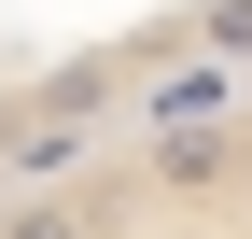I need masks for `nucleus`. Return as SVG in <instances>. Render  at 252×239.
<instances>
[{
    "mask_svg": "<svg viewBox=\"0 0 252 239\" xmlns=\"http://www.w3.org/2000/svg\"><path fill=\"white\" fill-rule=\"evenodd\" d=\"M238 183H252V155H238Z\"/></svg>",
    "mask_w": 252,
    "mask_h": 239,
    "instance_id": "0eeeda50",
    "label": "nucleus"
},
{
    "mask_svg": "<svg viewBox=\"0 0 252 239\" xmlns=\"http://www.w3.org/2000/svg\"><path fill=\"white\" fill-rule=\"evenodd\" d=\"M126 99H140V127H154V141H182V127H238V113H252L224 56H154Z\"/></svg>",
    "mask_w": 252,
    "mask_h": 239,
    "instance_id": "f257e3e1",
    "label": "nucleus"
},
{
    "mask_svg": "<svg viewBox=\"0 0 252 239\" xmlns=\"http://www.w3.org/2000/svg\"><path fill=\"white\" fill-rule=\"evenodd\" d=\"M238 169V127H182V141H154V183H182V197H210Z\"/></svg>",
    "mask_w": 252,
    "mask_h": 239,
    "instance_id": "7ed1b4c3",
    "label": "nucleus"
},
{
    "mask_svg": "<svg viewBox=\"0 0 252 239\" xmlns=\"http://www.w3.org/2000/svg\"><path fill=\"white\" fill-rule=\"evenodd\" d=\"M126 211V183H98V169H84V183H42V197H0V239H98Z\"/></svg>",
    "mask_w": 252,
    "mask_h": 239,
    "instance_id": "f03ea898",
    "label": "nucleus"
},
{
    "mask_svg": "<svg viewBox=\"0 0 252 239\" xmlns=\"http://www.w3.org/2000/svg\"><path fill=\"white\" fill-rule=\"evenodd\" d=\"M196 56H224V71H238V56H252V0H210V14H196Z\"/></svg>",
    "mask_w": 252,
    "mask_h": 239,
    "instance_id": "39448f33",
    "label": "nucleus"
},
{
    "mask_svg": "<svg viewBox=\"0 0 252 239\" xmlns=\"http://www.w3.org/2000/svg\"><path fill=\"white\" fill-rule=\"evenodd\" d=\"M0 141H14V84H0Z\"/></svg>",
    "mask_w": 252,
    "mask_h": 239,
    "instance_id": "423d86ee",
    "label": "nucleus"
},
{
    "mask_svg": "<svg viewBox=\"0 0 252 239\" xmlns=\"http://www.w3.org/2000/svg\"><path fill=\"white\" fill-rule=\"evenodd\" d=\"M0 155H14V197H42V183H84V127H14Z\"/></svg>",
    "mask_w": 252,
    "mask_h": 239,
    "instance_id": "20e7f679",
    "label": "nucleus"
}]
</instances>
